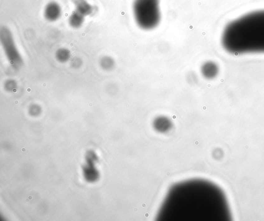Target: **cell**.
<instances>
[{
  "mask_svg": "<svg viewBox=\"0 0 264 221\" xmlns=\"http://www.w3.org/2000/svg\"><path fill=\"white\" fill-rule=\"evenodd\" d=\"M85 18L84 16L74 11L68 18V24L72 29H80L84 23Z\"/></svg>",
  "mask_w": 264,
  "mask_h": 221,
  "instance_id": "8",
  "label": "cell"
},
{
  "mask_svg": "<svg viewBox=\"0 0 264 221\" xmlns=\"http://www.w3.org/2000/svg\"><path fill=\"white\" fill-rule=\"evenodd\" d=\"M133 13L136 23L144 30H151L159 25L161 19L160 0H135Z\"/></svg>",
  "mask_w": 264,
  "mask_h": 221,
  "instance_id": "2",
  "label": "cell"
},
{
  "mask_svg": "<svg viewBox=\"0 0 264 221\" xmlns=\"http://www.w3.org/2000/svg\"><path fill=\"white\" fill-rule=\"evenodd\" d=\"M55 56L58 62L61 63H65L70 59L71 52L68 48H61L57 50Z\"/></svg>",
  "mask_w": 264,
  "mask_h": 221,
  "instance_id": "9",
  "label": "cell"
},
{
  "mask_svg": "<svg viewBox=\"0 0 264 221\" xmlns=\"http://www.w3.org/2000/svg\"><path fill=\"white\" fill-rule=\"evenodd\" d=\"M81 63H82L81 60L79 59L78 58H76L72 60L71 65L73 66L74 68H79V66L81 65Z\"/></svg>",
  "mask_w": 264,
  "mask_h": 221,
  "instance_id": "12",
  "label": "cell"
},
{
  "mask_svg": "<svg viewBox=\"0 0 264 221\" xmlns=\"http://www.w3.org/2000/svg\"><path fill=\"white\" fill-rule=\"evenodd\" d=\"M62 8L59 3L55 1H51L47 3L44 8L43 15L47 21L54 22L58 21L62 17Z\"/></svg>",
  "mask_w": 264,
  "mask_h": 221,
  "instance_id": "4",
  "label": "cell"
},
{
  "mask_svg": "<svg viewBox=\"0 0 264 221\" xmlns=\"http://www.w3.org/2000/svg\"><path fill=\"white\" fill-rule=\"evenodd\" d=\"M115 62L113 59L109 56H105L100 59V65L103 69L109 71L113 69Z\"/></svg>",
  "mask_w": 264,
  "mask_h": 221,
  "instance_id": "10",
  "label": "cell"
},
{
  "mask_svg": "<svg viewBox=\"0 0 264 221\" xmlns=\"http://www.w3.org/2000/svg\"><path fill=\"white\" fill-rule=\"evenodd\" d=\"M153 127L159 132H166L171 128L172 122L168 117L160 116L154 120Z\"/></svg>",
  "mask_w": 264,
  "mask_h": 221,
  "instance_id": "7",
  "label": "cell"
},
{
  "mask_svg": "<svg viewBox=\"0 0 264 221\" xmlns=\"http://www.w3.org/2000/svg\"><path fill=\"white\" fill-rule=\"evenodd\" d=\"M5 89L8 92H12L15 91L17 88V84L15 81L8 80L5 83Z\"/></svg>",
  "mask_w": 264,
  "mask_h": 221,
  "instance_id": "11",
  "label": "cell"
},
{
  "mask_svg": "<svg viewBox=\"0 0 264 221\" xmlns=\"http://www.w3.org/2000/svg\"><path fill=\"white\" fill-rule=\"evenodd\" d=\"M219 68L217 63L212 61L205 62L201 67V74L207 80L215 78L219 73Z\"/></svg>",
  "mask_w": 264,
  "mask_h": 221,
  "instance_id": "6",
  "label": "cell"
},
{
  "mask_svg": "<svg viewBox=\"0 0 264 221\" xmlns=\"http://www.w3.org/2000/svg\"><path fill=\"white\" fill-rule=\"evenodd\" d=\"M75 11L79 12L85 17L90 16L95 14L97 8L87 0H71Z\"/></svg>",
  "mask_w": 264,
  "mask_h": 221,
  "instance_id": "5",
  "label": "cell"
},
{
  "mask_svg": "<svg viewBox=\"0 0 264 221\" xmlns=\"http://www.w3.org/2000/svg\"><path fill=\"white\" fill-rule=\"evenodd\" d=\"M222 46L234 54L264 53V10L247 14L224 30Z\"/></svg>",
  "mask_w": 264,
  "mask_h": 221,
  "instance_id": "1",
  "label": "cell"
},
{
  "mask_svg": "<svg viewBox=\"0 0 264 221\" xmlns=\"http://www.w3.org/2000/svg\"><path fill=\"white\" fill-rule=\"evenodd\" d=\"M0 41L5 55L11 66L16 69L23 64L22 57L17 48L14 36L10 29L3 26L0 29Z\"/></svg>",
  "mask_w": 264,
  "mask_h": 221,
  "instance_id": "3",
  "label": "cell"
}]
</instances>
